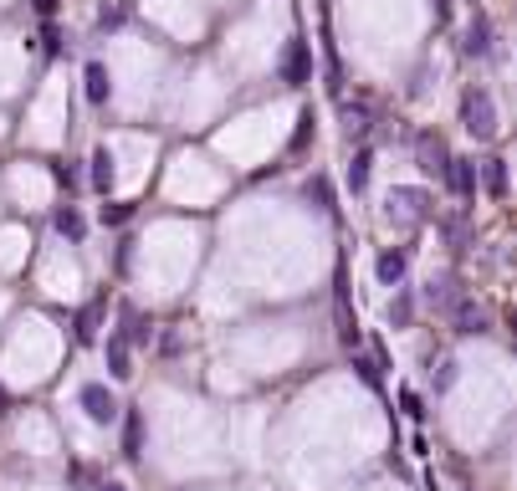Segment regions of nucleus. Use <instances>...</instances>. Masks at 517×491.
Here are the masks:
<instances>
[{"mask_svg":"<svg viewBox=\"0 0 517 491\" xmlns=\"http://www.w3.org/2000/svg\"><path fill=\"white\" fill-rule=\"evenodd\" d=\"M134 215V205H103V225H124Z\"/></svg>","mask_w":517,"mask_h":491,"instance_id":"obj_23","label":"nucleus"},{"mask_svg":"<svg viewBox=\"0 0 517 491\" xmlns=\"http://www.w3.org/2000/svg\"><path fill=\"white\" fill-rule=\"evenodd\" d=\"M461 123H466L471 133H492V128H497V108H492V93L471 87V93L461 97Z\"/></svg>","mask_w":517,"mask_h":491,"instance_id":"obj_2","label":"nucleus"},{"mask_svg":"<svg viewBox=\"0 0 517 491\" xmlns=\"http://www.w3.org/2000/svg\"><path fill=\"white\" fill-rule=\"evenodd\" d=\"M103 359H108L113 379H128V374H134V353H128L124 338H108V343H103Z\"/></svg>","mask_w":517,"mask_h":491,"instance_id":"obj_7","label":"nucleus"},{"mask_svg":"<svg viewBox=\"0 0 517 491\" xmlns=\"http://www.w3.org/2000/svg\"><path fill=\"white\" fill-rule=\"evenodd\" d=\"M476 179L486 185V195H497V200L507 195V164H502V159H486V169Z\"/></svg>","mask_w":517,"mask_h":491,"instance_id":"obj_13","label":"nucleus"},{"mask_svg":"<svg viewBox=\"0 0 517 491\" xmlns=\"http://www.w3.org/2000/svg\"><path fill=\"white\" fill-rule=\"evenodd\" d=\"M124 323H128V338H124V343H149V338H154V328H149V323H143L134 307H124Z\"/></svg>","mask_w":517,"mask_h":491,"instance_id":"obj_15","label":"nucleus"},{"mask_svg":"<svg viewBox=\"0 0 517 491\" xmlns=\"http://www.w3.org/2000/svg\"><path fill=\"white\" fill-rule=\"evenodd\" d=\"M456 323H461V333H482V307H471V302H456Z\"/></svg>","mask_w":517,"mask_h":491,"instance_id":"obj_16","label":"nucleus"},{"mask_svg":"<svg viewBox=\"0 0 517 491\" xmlns=\"http://www.w3.org/2000/svg\"><path fill=\"white\" fill-rule=\"evenodd\" d=\"M124 16H128L124 5H103V11H97V26L108 32V26H118V21H124Z\"/></svg>","mask_w":517,"mask_h":491,"instance_id":"obj_22","label":"nucleus"},{"mask_svg":"<svg viewBox=\"0 0 517 491\" xmlns=\"http://www.w3.org/2000/svg\"><path fill=\"white\" fill-rule=\"evenodd\" d=\"M420 169H425V175H446V169H451V154H446V143L430 139V133L420 139Z\"/></svg>","mask_w":517,"mask_h":491,"instance_id":"obj_6","label":"nucleus"},{"mask_svg":"<svg viewBox=\"0 0 517 491\" xmlns=\"http://www.w3.org/2000/svg\"><path fill=\"white\" fill-rule=\"evenodd\" d=\"M308 139H313V113H302V118H298V133H292V149H302Z\"/></svg>","mask_w":517,"mask_h":491,"instance_id":"obj_24","label":"nucleus"},{"mask_svg":"<svg viewBox=\"0 0 517 491\" xmlns=\"http://www.w3.org/2000/svg\"><path fill=\"white\" fill-rule=\"evenodd\" d=\"M51 225H57V236H67V241H82V236H88V221H82L78 205H62L57 215H51Z\"/></svg>","mask_w":517,"mask_h":491,"instance_id":"obj_9","label":"nucleus"},{"mask_svg":"<svg viewBox=\"0 0 517 491\" xmlns=\"http://www.w3.org/2000/svg\"><path fill=\"white\" fill-rule=\"evenodd\" d=\"M369 169H374V154H354V164H348V190H354V195H364Z\"/></svg>","mask_w":517,"mask_h":491,"instance_id":"obj_14","label":"nucleus"},{"mask_svg":"<svg viewBox=\"0 0 517 491\" xmlns=\"http://www.w3.org/2000/svg\"><path fill=\"white\" fill-rule=\"evenodd\" d=\"M93 328H97V307H88V313L78 317V338H82V343H93Z\"/></svg>","mask_w":517,"mask_h":491,"instance_id":"obj_21","label":"nucleus"},{"mask_svg":"<svg viewBox=\"0 0 517 491\" xmlns=\"http://www.w3.org/2000/svg\"><path fill=\"white\" fill-rule=\"evenodd\" d=\"M492 51V26H486V16H476L466 26V57H486Z\"/></svg>","mask_w":517,"mask_h":491,"instance_id":"obj_11","label":"nucleus"},{"mask_svg":"<svg viewBox=\"0 0 517 491\" xmlns=\"http://www.w3.org/2000/svg\"><path fill=\"white\" fill-rule=\"evenodd\" d=\"M446 179H451L456 195H476V159H451V169H446Z\"/></svg>","mask_w":517,"mask_h":491,"instance_id":"obj_8","label":"nucleus"},{"mask_svg":"<svg viewBox=\"0 0 517 491\" xmlns=\"http://www.w3.org/2000/svg\"><path fill=\"white\" fill-rule=\"evenodd\" d=\"M410 317H415V302H410V297H400V302H390V323H394V328H405Z\"/></svg>","mask_w":517,"mask_h":491,"instance_id":"obj_18","label":"nucleus"},{"mask_svg":"<svg viewBox=\"0 0 517 491\" xmlns=\"http://www.w3.org/2000/svg\"><path fill=\"white\" fill-rule=\"evenodd\" d=\"M139 441H143V420H139V414H128V425H124V456H139Z\"/></svg>","mask_w":517,"mask_h":491,"instance_id":"obj_17","label":"nucleus"},{"mask_svg":"<svg viewBox=\"0 0 517 491\" xmlns=\"http://www.w3.org/2000/svg\"><path fill=\"white\" fill-rule=\"evenodd\" d=\"M88 164H93V190L108 195V190H113V154H108V149H97Z\"/></svg>","mask_w":517,"mask_h":491,"instance_id":"obj_12","label":"nucleus"},{"mask_svg":"<svg viewBox=\"0 0 517 491\" xmlns=\"http://www.w3.org/2000/svg\"><path fill=\"white\" fill-rule=\"evenodd\" d=\"M354 368H359V379L369 384V389H379V364L374 359H354Z\"/></svg>","mask_w":517,"mask_h":491,"instance_id":"obj_20","label":"nucleus"},{"mask_svg":"<svg viewBox=\"0 0 517 491\" xmlns=\"http://www.w3.org/2000/svg\"><path fill=\"white\" fill-rule=\"evenodd\" d=\"M97 491H128V486H118V481H108V486H97Z\"/></svg>","mask_w":517,"mask_h":491,"instance_id":"obj_25","label":"nucleus"},{"mask_svg":"<svg viewBox=\"0 0 517 491\" xmlns=\"http://www.w3.org/2000/svg\"><path fill=\"white\" fill-rule=\"evenodd\" d=\"M78 405H82V414H88L93 425H113V420H118V399H113L108 384H82Z\"/></svg>","mask_w":517,"mask_h":491,"instance_id":"obj_1","label":"nucleus"},{"mask_svg":"<svg viewBox=\"0 0 517 491\" xmlns=\"http://www.w3.org/2000/svg\"><path fill=\"white\" fill-rule=\"evenodd\" d=\"M430 200H425V190H390V221H405V225H420L425 215H430Z\"/></svg>","mask_w":517,"mask_h":491,"instance_id":"obj_3","label":"nucleus"},{"mask_svg":"<svg viewBox=\"0 0 517 491\" xmlns=\"http://www.w3.org/2000/svg\"><path fill=\"white\" fill-rule=\"evenodd\" d=\"M5 405H11V399H5V389H0V414H5Z\"/></svg>","mask_w":517,"mask_h":491,"instance_id":"obj_26","label":"nucleus"},{"mask_svg":"<svg viewBox=\"0 0 517 491\" xmlns=\"http://www.w3.org/2000/svg\"><path fill=\"white\" fill-rule=\"evenodd\" d=\"M308 72H313V51H308V41H292L282 57V77L287 82H308Z\"/></svg>","mask_w":517,"mask_h":491,"instance_id":"obj_4","label":"nucleus"},{"mask_svg":"<svg viewBox=\"0 0 517 491\" xmlns=\"http://www.w3.org/2000/svg\"><path fill=\"white\" fill-rule=\"evenodd\" d=\"M430 379H436V395H446V389H451V384H456V364H451V359H446V364H440L436 374H430Z\"/></svg>","mask_w":517,"mask_h":491,"instance_id":"obj_19","label":"nucleus"},{"mask_svg":"<svg viewBox=\"0 0 517 491\" xmlns=\"http://www.w3.org/2000/svg\"><path fill=\"white\" fill-rule=\"evenodd\" d=\"M88 103H108V93H113V82H108V67L103 62H88Z\"/></svg>","mask_w":517,"mask_h":491,"instance_id":"obj_10","label":"nucleus"},{"mask_svg":"<svg viewBox=\"0 0 517 491\" xmlns=\"http://www.w3.org/2000/svg\"><path fill=\"white\" fill-rule=\"evenodd\" d=\"M374 271H379V282L384 286H400L405 282V271H410V251H384L374 261Z\"/></svg>","mask_w":517,"mask_h":491,"instance_id":"obj_5","label":"nucleus"}]
</instances>
